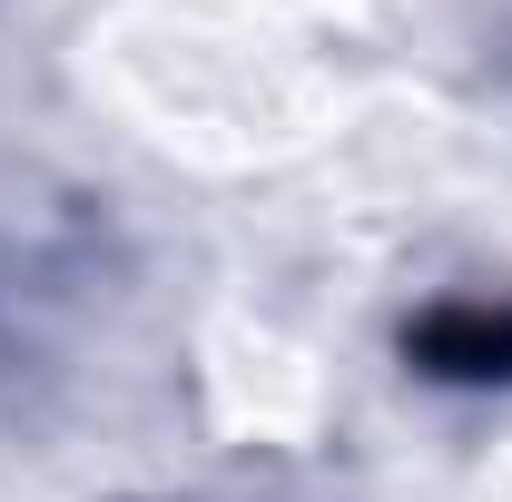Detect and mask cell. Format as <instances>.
<instances>
[{"instance_id": "1", "label": "cell", "mask_w": 512, "mask_h": 502, "mask_svg": "<svg viewBox=\"0 0 512 502\" xmlns=\"http://www.w3.org/2000/svg\"><path fill=\"white\" fill-rule=\"evenodd\" d=\"M414 355L434 365V375H512V306H434L414 325Z\"/></svg>"}]
</instances>
